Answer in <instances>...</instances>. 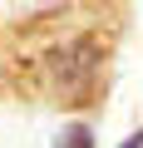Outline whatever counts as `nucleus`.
<instances>
[{"instance_id":"1","label":"nucleus","mask_w":143,"mask_h":148,"mask_svg":"<svg viewBox=\"0 0 143 148\" xmlns=\"http://www.w3.org/2000/svg\"><path fill=\"white\" fill-rule=\"evenodd\" d=\"M54 148H94V143H89V128H74V133H64Z\"/></svg>"}]
</instances>
